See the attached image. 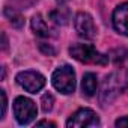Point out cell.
I'll return each instance as SVG.
<instances>
[{
    "instance_id": "obj_1",
    "label": "cell",
    "mask_w": 128,
    "mask_h": 128,
    "mask_svg": "<svg viewBox=\"0 0 128 128\" xmlns=\"http://www.w3.org/2000/svg\"><path fill=\"white\" fill-rule=\"evenodd\" d=\"M128 88V72L126 71H116L106 77L100 92V102L101 106H107L116 100L119 94H122Z\"/></svg>"
},
{
    "instance_id": "obj_2",
    "label": "cell",
    "mask_w": 128,
    "mask_h": 128,
    "mask_svg": "<svg viewBox=\"0 0 128 128\" xmlns=\"http://www.w3.org/2000/svg\"><path fill=\"white\" fill-rule=\"evenodd\" d=\"M70 54L82 63H92V65H106L110 59L89 44H74L70 48Z\"/></svg>"
},
{
    "instance_id": "obj_3",
    "label": "cell",
    "mask_w": 128,
    "mask_h": 128,
    "mask_svg": "<svg viewBox=\"0 0 128 128\" xmlns=\"http://www.w3.org/2000/svg\"><path fill=\"white\" fill-rule=\"evenodd\" d=\"M51 83L56 90H59L63 95H70L76 90V72L70 65L59 66L53 76H51Z\"/></svg>"
},
{
    "instance_id": "obj_4",
    "label": "cell",
    "mask_w": 128,
    "mask_h": 128,
    "mask_svg": "<svg viewBox=\"0 0 128 128\" xmlns=\"http://www.w3.org/2000/svg\"><path fill=\"white\" fill-rule=\"evenodd\" d=\"M14 116L20 125H27L36 118V104L26 96H17L14 101Z\"/></svg>"
},
{
    "instance_id": "obj_5",
    "label": "cell",
    "mask_w": 128,
    "mask_h": 128,
    "mask_svg": "<svg viewBox=\"0 0 128 128\" xmlns=\"http://www.w3.org/2000/svg\"><path fill=\"white\" fill-rule=\"evenodd\" d=\"M17 83L27 92L36 94L45 84V77L36 71H21L17 74Z\"/></svg>"
},
{
    "instance_id": "obj_6",
    "label": "cell",
    "mask_w": 128,
    "mask_h": 128,
    "mask_svg": "<svg viewBox=\"0 0 128 128\" xmlns=\"http://www.w3.org/2000/svg\"><path fill=\"white\" fill-rule=\"evenodd\" d=\"M96 125H100V119L96 113L90 108H80L66 120V126L70 128H83V126H96Z\"/></svg>"
},
{
    "instance_id": "obj_7",
    "label": "cell",
    "mask_w": 128,
    "mask_h": 128,
    "mask_svg": "<svg viewBox=\"0 0 128 128\" xmlns=\"http://www.w3.org/2000/svg\"><path fill=\"white\" fill-rule=\"evenodd\" d=\"M74 26L78 36L84 39H94L96 36V26L94 23V18L88 12H78L74 20Z\"/></svg>"
},
{
    "instance_id": "obj_8",
    "label": "cell",
    "mask_w": 128,
    "mask_h": 128,
    "mask_svg": "<svg viewBox=\"0 0 128 128\" xmlns=\"http://www.w3.org/2000/svg\"><path fill=\"white\" fill-rule=\"evenodd\" d=\"M112 21H113V27L116 29V32L128 36V2L119 5L113 11Z\"/></svg>"
},
{
    "instance_id": "obj_9",
    "label": "cell",
    "mask_w": 128,
    "mask_h": 128,
    "mask_svg": "<svg viewBox=\"0 0 128 128\" xmlns=\"http://www.w3.org/2000/svg\"><path fill=\"white\" fill-rule=\"evenodd\" d=\"M30 24H32V30H33L35 35L42 36V38H48V36L51 35V32H50V29H48L45 20H42V17H41L39 14H36V15L32 17V23H30Z\"/></svg>"
},
{
    "instance_id": "obj_10",
    "label": "cell",
    "mask_w": 128,
    "mask_h": 128,
    "mask_svg": "<svg viewBox=\"0 0 128 128\" xmlns=\"http://www.w3.org/2000/svg\"><path fill=\"white\" fill-rule=\"evenodd\" d=\"M96 86H98V80H96V76L94 72H88L83 76V80H82V90L86 96H92L95 95L96 92Z\"/></svg>"
},
{
    "instance_id": "obj_11",
    "label": "cell",
    "mask_w": 128,
    "mask_h": 128,
    "mask_svg": "<svg viewBox=\"0 0 128 128\" xmlns=\"http://www.w3.org/2000/svg\"><path fill=\"white\" fill-rule=\"evenodd\" d=\"M5 15H6V18L9 20V23L12 24V27L21 29V27L24 26V18H23V15H21L18 11H15V9H12V8H6V9H5Z\"/></svg>"
},
{
    "instance_id": "obj_12",
    "label": "cell",
    "mask_w": 128,
    "mask_h": 128,
    "mask_svg": "<svg viewBox=\"0 0 128 128\" xmlns=\"http://www.w3.org/2000/svg\"><path fill=\"white\" fill-rule=\"evenodd\" d=\"M50 18H51L56 24L63 26V24L68 23V11L63 9V8H57L56 11H53V12L50 14Z\"/></svg>"
},
{
    "instance_id": "obj_13",
    "label": "cell",
    "mask_w": 128,
    "mask_h": 128,
    "mask_svg": "<svg viewBox=\"0 0 128 128\" xmlns=\"http://www.w3.org/2000/svg\"><path fill=\"white\" fill-rule=\"evenodd\" d=\"M41 104H42V110H44L45 113H48V112L53 108V104H54V98H53V95H51V94H45V95H42V98H41Z\"/></svg>"
},
{
    "instance_id": "obj_14",
    "label": "cell",
    "mask_w": 128,
    "mask_h": 128,
    "mask_svg": "<svg viewBox=\"0 0 128 128\" xmlns=\"http://www.w3.org/2000/svg\"><path fill=\"white\" fill-rule=\"evenodd\" d=\"M0 96H2V110H0V119H3L6 114V107H8V98L5 90H0Z\"/></svg>"
},
{
    "instance_id": "obj_15",
    "label": "cell",
    "mask_w": 128,
    "mask_h": 128,
    "mask_svg": "<svg viewBox=\"0 0 128 128\" xmlns=\"http://www.w3.org/2000/svg\"><path fill=\"white\" fill-rule=\"evenodd\" d=\"M114 125H116L118 128H125V126H128V116H124V118L118 119V120L114 122Z\"/></svg>"
},
{
    "instance_id": "obj_16",
    "label": "cell",
    "mask_w": 128,
    "mask_h": 128,
    "mask_svg": "<svg viewBox=\"0 0 128 128\" xmlns=\"http://www.w3.org/2000/svg\"><path fill=\"white\" fill-rule=\"evenodd\" d=\"M36 126H56L53 122H47V120H41L36 124Z\"/></svg>"
},
{
    "instance_id": "obj_17",
    "label": "cell",
    "mask_w": 128,
    "mask_h": 128,
    "mask_svg": "<svg viewBox=\"0 0 128 128\" xmlns=\"http://www.w3.org/2000/svg\"><path fill=\"white\" fill-rule=\"evenodd\" d=\"M3 48H6V36H5V33H3Z\"/></svg>"
},
{
    "instance_id": "obj_18",
    "label": "cell",
    "mask_w": 128,
    "mask_h": 128,
    "mask_svg": "<svg viewBox=\"0 0 128 128\" xmlns=\"http://www.w3.org/2000/svg\"><path fill=\"white\" fill-rule=\"evenodd\" d=\"M57 2H59V3L62 5V3H65V2H66V0H57Z\"/></svg>"
}]
</instances>
